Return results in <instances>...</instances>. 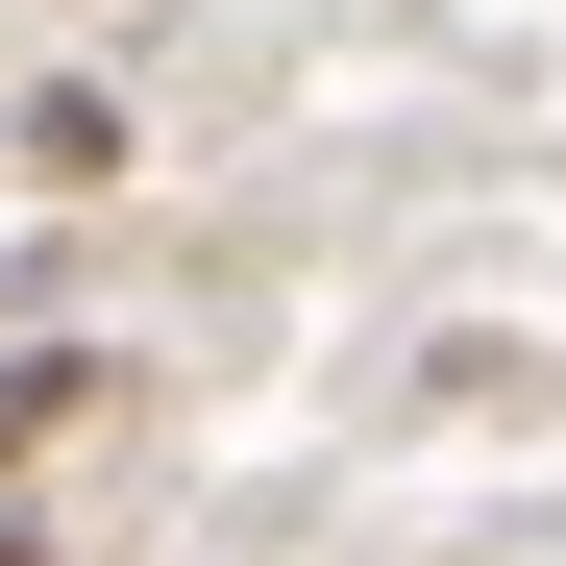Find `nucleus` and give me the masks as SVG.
Masks as SVG:
<instances>
[{"mask_svg": "<svg viewBox=\"0 0 566 566\" xmlns=\"http://www.w3.org/2000/svg\"><path fill=\"white\" fill-rule=\"evenodd\" d=\"M0 566H50V542H25V517H0Z\"/></svg>", "mask_w": 566, "mask_h": 566, "instance_id": "f257e3e1", "label": "nucleus"}]
</instances>
